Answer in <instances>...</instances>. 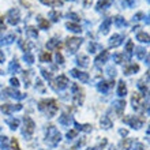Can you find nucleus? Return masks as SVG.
<instances>
[{"label":"nucleus","mask_w":150,"mask_h":150,"mask_svg":"<svg viewBox=\"0 0 150 150\" xmlns=\"http://www.w3.org/2000/svg\"><path fill=\"white\" fill-rule=\"evenodd\" d=\"M38 109L45 112L48 117H53L59 109V105L56 103V100H41L38 103Z\"/></svg>","instance_id":"f257e3e1"},{"label":"nucleus","mask_w":150,"mask_h":150,"mask_svg":"<svg viewBox=\"0 0 150 150\" xmlns=\"http://www.w3.org/2000/svg\"><path fill=\"white\" fill-rule=\"evenodd\" d=\"M60 139H62V134L56 130V127L55 126H49V127H48L47 139H45V142H47L51 147H55L56 145L60 142Z\"/></svg>","instance_id":"f03ea898"},{"label":"nucleus","mask_w":150,"mask_h":150,"mask_svg":"<svg viewBox=\"0 0 150 150\" xmlns=\"http://www.w3.org/2000/svg\"><path fill=\"white\" fill-rule=\"evenodd\" d=\"M23 123H25V126H23V130H22V134H23V137L26 139H30V137L34 132L36 124L32 120V117H29V116H25L23 117Z\"/></svg>","instance_id":"7ed1b4c3"},{"label":"nucleus","mask_w":150,"mask_h":150,"mask_svg":"<svg viewBox=\"0 0 150 150\" xmlns=\"http://www.w3.org/2000/svg\"><path fill=\"white\" fill-rule=\"evenodd\" d=\"M68 78L66 76V75H60V76H57V78L55 79V81H52L51 86L53 90L56 91H60V90H64L66 87L68 86Z\"/></svg>","instance_id":"20e7f679"},{"label":"nucleus","mask_w":150,"mask_h":150,"mask_svg":"<svg viewBox=\"0 0 150 150\" xmlns=\"http://www.w3.org/2000/svg\"><path fill=\"white\" fill-rule=\"evenodd\" d=\"M83 40L81 37H68L67 41H66V45L68 48V52L70 53H75V52L79 49V47L82 45Z\"/></svg>","instance_id":"39448f33"},{"label":"nucleus","mask_w":150,"mask_h":150,"mask_svg":"<svg viewBox=\"0 0 150 150\" xmlns=\"http://www.w3.org/2000/svg\"><path fill=\"white\" fill-rule=\"evenodd\" d=\"M72 94H74V97H72L74 105H82L83 100H85V94H83L82 89H81L78 85H75V83L72 85Z\"/></svg>","instance_id":"423d86ee"},{"label":"nucleus","mask_w":150,"mask_h":150,"mask_svg":"<svg viewBox=\"0 0 150 150\" xmlns=\"http://www.w3.org/2000/svg\"><path fill=\"white\" fill-rule=\"evenodd\" d=\"M7 19H8V23L15 26V25L19 22V19H21L19 10H18V8H12V10H10L8 14H7Z\"/></svg>","instance_id":"0eeeda50"},{"label":"nucleus","mask_w":150,"mask_h":150,"mask_svg":"<svg viewBox=\"0 0 150 150\" xmlns=\"http://www.w3.org/2000/svg\"><path fill=\"white\" fill-rule=\"evenodd\" d=\"M123 122L127 123L130 127H132V128H141L143 124V122L141 120V119H138L137 116H130V117H124L123 119Z\"/></svg>","instance_id":"6e6552de"},{"label":"nucleus","mask_w":150,"mask_h":150,"mask_svg":"<svg viewBox=\"0 0 150 150\" xmlns=\"http://www.w3.org/2000/svg\"><path fill=\"white\" fill-rule=\"evenodd\" d=\"M22 109V105L18 104V105H11V104H3L1 107H0V111L3 112L4 115H10L14 111H21Z\"/></svg>","instance_id":"1a4fd4ad"},{"label":"nucleus","mask_w":150,"mask_h":150,"mask_svg":"<svg viewBox=\"0 0 150 150\" xmlns=\"http://www.w3.org/2000/svg\"><path fill=\"white\" fill-rule=\"evenodd\" d=\"M142 100H143V96L141 93H134L132 97H131V103H132V107H134L135 111H139L141 107H142Z\"/></svg>","instance_id":"9d476101"},{"label":"nucleus","mask_w":150,"mask_h":150,"mask_svg":"<svg viewBox=\"0 0 150 150\" xmlns=\"http://www.w3.org/2000/svg\"><path fill=\"white\" fill-rule=\"evenodd\" d=\"M108 59H109V52H108V51H104V49H103V52H101V53H100V55L96 57L94 64L97 66V67H101L103 64L107 63Z\"/></svg>","instance_id":"9b49d317"},{"label":"nucleus","mask_w":150,"mask_h":150,"mask_svg":"<svg viewBox=\"0 0 150 150\" xmlns=\"http://www.w3.org/2000/svg\"><path fill=\"white\" fill-rule=\"evenodd\" d=\"M71 75L75 76V78H78L79 81L83 83L89 82V74H87V72H81V71H78L76 68H74V70H71Z\"/></svg>","instance_id":"f8f14e48"},{"label":"nucleus","mask_w":150,"mask_h":150,"mask_svg":"<svg viewBox=\"0 0 150 150\" xmlns=\"http://www.w3.org/2000/svg\"><path fill=\"white\" fill-rule=\"evenodd\" d=\"M123 38H124V37H123L122 34H113V36L111 37V40H109V45L113 48L119 47V45H122Z\"/></svg>","instance_id":"ddd939ff"},{"label":"nucleus","mask_w":150,"mask_h":150,"mask_svg":"<svg viewBox=\"0 0 150 150\" xmlns=\"http://www.w3.org/2000/svg\"><path fill=\"white\" fill-rule=\"evenodd\" d=\"M113 108L119 115H122L123 112H124V108H126V101H124V100H117V101H115Z\"/></svg>","instance_id":"4468645a"},{"label":"nucleus","mask_w":150,"mask_h":150,"mask_svg":"<svg viewBox=\"0 0 150 150\" xmlns=\"http://www.w3.org/2000/svg\"><path fill=\"white\" fill-rule=\"evenodd\" d=\"M4 91H6V93H8V96H11V97H14V98H16V100H22V98H25V97H26L25 94L19 93L16 89H6Z\"/></svg>","instance_id":"2eb2a0df"},{"label":"nucleus","mask_w":150,"mask_h":150,"mask_svg":"<svg viewBox=\"0 0 150 150\" xmlns=\"http://www.w3.org/2000/svg\"><path fill=\"white\" fill-rule=\"evenodd\" d=\"M8 71L11 72V74H15V72H19L21 71V66H19V62L16 59H14L10 63V66H8Z\"/></svg>","instance_id":"dca6fc26"},{"label":"nucleus","mask_w":150,"mask_h":150,"mask_svg":"<svg viewBox=\"0 0 150 150\" xmlns=\"http://www.w3.org/2000/svg\"><path fill=\"white\" fill-rule=\"evenodd\" d=\"M60 47H62V44L59 42V40H56V38H51L47 42V48H48V49H56V51H59Z\"/></svg>","instance_id":"f3484780"},{"label":"nucleus","mask_w":150,"mask_h":150,"mask_svg":"<svg viewBox=\"0 0 150 150\" xmlns=\"http://www.w3.org/2000/svg\"><path fill=\"white\" fill-rule=\"evenodd\" d=\"M113 81H111V82H107V81H101V82L98 83V90L100 91H103V93H107L108 91V89H109V87L112 86V85H113Z\"/></svg>","instance_id":"a211bd4d"},{"label":"nucleus","mask_w":150,"mask_h":150,"mask_svg":"<svg viewBox=\"0 0 150 150\" xmlns=\"http://www.w3.org/2000/svg\"><path fill=\"white\" fill-rule=\"evenodd\" d=\"M15 41V36L14 34H8L6 37H0V45H10Z\"/></svg>","instance_id":"6ab92c4d"},{"label":"nucleus","mask_w":150,"mask_h":150,"mask_svg":"<svg viewBox=\"0 0 150 150\" xmlns=\"http://www.w3.org/2000/svg\"><path fill=\"white\" fill-rule=\"evenodd\" d=\"M66 28H67L68 30L74 32V33H81L82 32V28H81L78 23H75V22H67V23H66Z\"/></svg>","instance_id":"aec40b11"},{"label":"nucleus","mask_w":150,"mask_h":150,"mask_svg":"<svg viewBox=\"0 0 150 150\" xmlns=\"http://www.w3.org/2000/svg\"><path fill=\"white\" fill-rule=\"evenodd\" d=\"M127 94V86L124 81H120L119 82V87H117V96L119 97H124Z\"/></svg>","instance_id":"412c9836"},{"label":"nucleus","mask_w":150,"mask_h":150,"mask_svg":"<svg viewBox=\"0 0 150 150\" xmlns=\"http://www.w3.org/2000/svg\"><path fill=\"white\" fill-rule=\"evenodd\" d=\"M112 22H113L117 28H124V26H127V22H126V19L123 18V16H115L113 19H112Z\"/></svg>","instance_id":"4be33fe9"},{"label":"nucleus","mask_w":150,"mask_h":150,"mask_svg":"<svg viewBox=\"0 0 150 150\" xmlns=\"http://www.w3.org/2000/svg\"><path fill=\"white\" fill-rule=\"evenodd\" d=\"M76 63L81 66V67H87L89 66V59H87V56L86 55H81V56H78L76 57Z\"/></svg>","instance_id":"5701e85b"},{"label":"nucleus","mask_w":150,"mask_h":150,"mask_svg":"<svg viewBox=\"0 0 150 150\" xmlns=\"http://www.w3.org/2000/svg\"><path fill=\"white\" fill-rule=\"evenodd\" d=\"M111 23H112L111 18H107V19L101 23V33H103V34H107V33L109 32V26H111Z\"/></svg>","instance_id":"b1692460"},{"label":"nucleus","mask_w":150,"mask_h":150,"mask_svg":"<svg viewBox=\"0 0 150 150\" xmlns=\"http://www.w3.org/2000/svg\"><path fill=\"white\" fill-rule=\"evenodd\" d=\"M112 4V0H100L98 4H97V11H101V10H105Z\"/></svg>","instance_id":"393cba45"},{"label":"nucleus","mask_w":150,"mask_h":150,"mask_svg":"<svg viewBox=\"0 0 150 150\" xmlns=\"http://www.w3.org/2000/svg\"><path fill=\"white\" fill-rule=\"evenodd\" d=\"M41 3L47 6H53V7H60L63 6V0H41Z\"/></svg>","instance_id":"a878e982"},{"label":"nucleus","mask_w":150,"mask_h":150,"mask_svg":"<svg viewBox=\"0 0 150 150\" xmlns=\"http://www.w3.org/2000/svg\"><path fill=\"white\" fill-rule=\"evenodd\" d=\"M74 124H75V127H76V130L85 131V132H90L91 128H93L90 124H79V123H76V122H74Z\"/></svg>","instance_id":"bb28decb"},{"label":"nucleus","mask_w":150,"mask_h":150,"mask_svg":"<svg viewBox=\"0 0 150 150\" xmlns=\"http://www.w3.org/2000/svg\"><path fill=\"white\" fill-rule=\"evenodd\" d=\"M6 123H7L8 126H10V128H11V130H16V128H18V126H19V120H18V119H7V120H6Z\"/></svg>","instance_id":"cd10ccee"},{"label":"nucleus","mask_w":150,"mask_h":150,"mask_svg":"<svg viewBox=\"0 0 150 150\" xmlns=\"http://www.w3.org/2000/svg\"><path fill=\"white\" fill-rule=\"evenodd\" d=\"M138 70H139V66H138V64H131V66H128V67L124 68V74H126V75L134 74V72H137Z\"/></svg>","instance_id":"c85d7f7f"},{"label":"nucleus","mask_w":150,"mask_h":150,"mask_svg":"<svg viewBox=\"0 0 150 150\" xmlns=\"http://www.w3.org/2000/svg\"><path fill=\"white\" fill-rule=\"evenodd\" d=\"M37 21H38L40 29H44V30H48L49 29V22L47 19H44L42 16H37Z\"/></svg>","instance_id":"c756f323"},{"label":"nucleus","mask_w":150,"mask_h":150,"mask_svg":"<svg viewBox=\"0 0 150 150\" xmlns=\"http://www.w3.org/2000/svg\"><path fill=\"white\" fill-rule=\"evenodd\" d=\"M101 127L105 128V130H108V128H111L112 127V122H111V119L108 117V116H104V117L101 119Z\"/></svg>","instance_id":"7c9ffc66"},{"label":"nucleus","mask_w":150,"mask_h":150,"mask_svg":"<svg viewBox=\"0 0 150 150\" xmlns=\"http://www.w3.org/2000/svg\"><path fill=\"white\" fill-rule=\"evenodd\" d=\"M0 149L10 150V145H8V138L7 137H0Z\"/></svg>","instance_id":"2f4dec72"},{"label":"nucleus","mask_w":150,"mask_h":150,"mask_svg":"<svg viewBox=\"0 0 150 150\" xmlns=\"http://www.w3.org/2000/svg\"><path fill=\"white\" fill-rule=\"evenodd\" d=\"M137 40L138 41H141V42H149V34L147 33H145V32H141V33H138L137 34Z\"/></svg>","instance_id":"473e14b6"},{"label":"nucleus","mask_w":150,"mask_h":150,"mask_svg":"<svg viewBox=\"0 0 150 150\" xmlns=\"http://www.w3.org/2000/svg\"><path fill=\"white\" fill-rule=\"evenodd\" d=\"M70 122H71V117H70L68 115H66V113L62 115V116L59 117V123L60 124H63V126H68Z\"/></svg>","instance_id":"72a5a7b5"},{"label":"nucleus","mask_w":150,"mask_h":150,"mask_svg":"<svg viewBox=\"0 0 150 150\" xmlns=\"http://www.w3.org/2000/svg\"><path fill=\"white\" fill-rule=\"evenodd\" d=\"M26 33H28L30 37H33V38H37V37H38V32H37V29L34 28V26H29V28L26 29Z\"/></svg>","instance_id":"f704fd0d"},{"label":"nucleus","mask_w":150,"mask_h":150,"mask_svg":"<svg viewBox=\"0 0 150 150\" xmlns=\"http://www.w3.org/2000/svg\"><path fill=\"white\" fill-rule=\"evenodd\" d=\"M134 51H135V53H137V57H138V59H143L145 55H146V51H145V48H142V47H137Z\"/></svg>","instance_id":"c9c22d12"},{"label":"nucleus","mask_w":150,"mask_h":150,"mask_svg":"<svg viewBox=\"0 0 150 150\" xmlns=\"http://www.w3.org/2000/svg\"><path fill=\"white\" fill-rule=\"evenodd\" d=\"M40 60H41L42 63H49V62H52L51 53H48V52H42L41 56H40Z\"/></svg>","instance_id":"e433bc0d"},{"label":"nucleus","mask_w":150,"mask_h":150,"mask_svg":"<svg viewBox=\"0 0 150 150\" xmlns=\"http://www.w3.org/2000/svg\"><path fill=\"white\" fill-rule=\"evenodd\" d=\"M132 52H134V42H132V41H128L126 45V53H127V56H128V59L131 57Z\"/></svg>","instance_id":"4c0bfd02"},{"label":"nucleus","mask_w":150,"mask_h":150,"mask_svg":"<svg viewBox=\"0 0 150 150\" xmlns=\"http://www.w3.org/2000/svg\"><path fill=\"white\" fill-rule=\"evenodd\" d=\"M60 16H62V14H60L59 11H51L49 12V18H51L53 22H57V21L60 19Z\"/></svg>","instance_id":"58836bf2"},{"label":"nucleus","mask_w":150,"mask_h":150,"mask_svg":"<svg viewBox=\"0 0 150 150\" xmlns=\"http://www.w3.org/2000/svg\"><path fill=\"white\" fill-rule=\"evenodd\" d=\"M23 60L26 62V63H29V64H33V63H34V56H33L32 53L26 52V53H25V56H23Z\"/></svg>","instance_id":"ea45409f"},{"label":"nucleus","mask_w":150,"mask_h":150,"mask_svg":"<svg viewBox=\"0 0 150 150\" xmlns=\"http://www.w3.org/2000/svg\"><path fill=\"white\" fill-rule=\"evenodd\" d=\"M30 76H32V71H25L23 72V79H25V85H26V87L30 85Z\"/></svg>","instance_id":"a19ab883"},{"label":"nucleus","mask_w":150,"mask_h":150,"mask_svg":"<svg viewBox=\"0 0 150 150\" xmlns=\"http://www.w3.org/2000/svg\"><path fill=\"white\" fill-rule=\"evenodd\" d=\"M96 49H103V48L100 47L98 44H96V42H90V45H89V52H90V53H94V52H97Z\"/></svg>","instance_id":"79ce46f5"},{"label":"nucleus","mask_w":150,"mask_h":150,"mask_svg":"<svg viewBox=\"0 0 150 150\" xmlns=\"http://www.w3.org/2000/svg\"><path fill=\"white\" fill-rule=\"evenodd\" d=\"M131 143H132V141H131L130 138H126V139H124V141L122 142L123 149H124V150H128V149H130V146H131Z\"/></svg>","instance_id":"37998d69"},{"label":"nucleus","mask_w":150,"mask_h":150,"mask_svg":"<svg viewBox=\"0 0 150 150\" xmlns=\"http://www.w3.org/2000/svg\"><path fill=\"white\" fill-rule=\"evenodd\" d=\"M11 147H12V150H21L19 149V143H18V139L16 138L11 139Z\"/></svg>","instance_id":"c03bdc74"},{"label":"nucleus","mask_w":150,"mask_h":150,"mask_svg":"<svg viewBox=\"0 0 150 150\" xmlns=\"http://www.w3.org/2000/svg\"><path fill=\"white\" fill-rule=\"evenodd\" d=\"M76 135H78V131H76V130H71V131H68V132H67V138L68 139H74Z\"/></svg>","instance_id":"a18cd8bd"},{"label":"nucleus","mask_w":150,"mask_h":150,"mask_svg":"<svg viewBox=\"0 0 150 150\" xmlns=\"http://www.w3.org/2000/svg\"><path fill=\"white\" fill-rule=\"evenodd\" d=\"M113 60L117 64L123 63V55H120V53H116V55H113Z\"/></svg>","instance_id":"49530a36"},{"label":"nucleus","mask_w":150,"mask_h":150,"mask_svg":"<svg viewBox=\"0 0 150 150\" xmlns=\"http://www.w3.org/2000/svg\"><path fill=\"white\" fill-rule=\"evenodd\" d=\"M41 72H42V76H44V78H45V79H49V81H51L52 76H53V75H52V72L47 71V70H41Z\"/></svg>","instance_id":"de8ad7c7"},{"label":"nucleus","mask_w":150,"mask_h":150,"mask_svg":"<svg viewBox=\"0 0 150 150\" xmlns=\"http://www.w3.org/2000/svg\"><path fill=\"white\" fill-rule=\"evenodd\" d=\"M138 87L143 91V94H147V91H149V89H147V86H145V85H143L142 82H139V83H138Z\"/></svg>","instance_id":"09e8293b"},{"label":"nucleus","mask_w":150,"mask_h":150,"mask_svg":"<svg viewBox=\"0 0 150 150\" xmlns=\"http://www.w3.org/2000/svg\"><path fill=\"white\" fill-rule=\"evenodd\" d=\"M135 0H123V6L124 7H132Z\"/></svg>","instance_id":"8fccbe9b"},{"label":"nucleus","mask_w":150,"mask_h":150,"mask_svg":"<svg viewBox=\"0 0 150 150\" xmlns=\"http://www.w3.org/2000/svg\"><path fill=\"white\" fill-rule=\"evenodd\" d=\"M19 44H21V47L23 48V51H25V52H26V51H29V49H30V44H28V42H23L22 40H21V41H19Z\"/></svg>","instance_id":"3c124183"},{"label":"nucleus","mask_w":150,"mask_h":150,"mask_svg":"<svg viewBox=\"0 0 150 150\" xmlns=\"http://www.w3.org/2000/svg\"><path fill=\"white\" fill-rule=\"evenodd\" d=\"M56 60H57V63H59V64H63L64 63L63 56H62V53H60L59 51H57V53H56Z\"/></svg>","instance_id":"603ef678"},{"label":"nucleus","mask_w":150,"mask_h":150,"mask_svg":"<svg viewBox=\"0 0 150 150\" xmlns=\"http://www.w3.org/2000/svg\"><path fill=\"white\" fill-rule=\"evenodd\" d=\"M67 16H68V18H71L72 21H76V22H78V21H79V16L76 15V14H74V12H68V14H67Z\"/></svg>","instance_id":"864d4df0"},{"label":"nucleus","mask_w":150,"mask_h":150,"mask_svg":"<svg viewBox=\"0 0 150 150\" xmlns=\"http://www.w3.org/2000/svg\"><path fill=\"white\" fill-rule=\"evenodd\" d=\"M10 83H11L12 86H15V87H18L19 86V81L16 78H11V81H10Z\"/></svg>","instance_id":"5fc2aeb1"},{"label":"nucleus","mask_w":150,"mask_h":150,"mask_svg":"<svg viewBox=\"0 0 150 150\" xmlns=\"http://www.w3.org/2000/svg\"><path fill=\"white\" fill-rule=\"evenodd\" d=\"M134 150H145V146H143L142 143H135V147H134Z\"/></svg>","instance_id":"6e6d98bb"},{"label":"nucleus","mask_w":150,"mask_h":150,"mask_svg":"<svg viewBox=\"0 0 150 150\" xmlns=\"http://www.w3.org/2000/svg\"><path fill=\"white\" fill-rule=\"evenodd\" d=\"M93 1H94V0H83V6H85V7H90L91 4H93Z\"/></svg>","instance_id":"4d7b16f0"},{"label":"nucleus","mask_w":150,"mask_h":150,"mask_svg":"<svg viewBox=\"0 0 150 150\" xmlns=\"http://www.w3.org/2000/svg\"><path fill=\"white\" fill-rule=\"evenodd\" d=\"M108 74L111 75V76H115V75H116V70H115L113 67H109L108 68Z\"/></svg>","instance_id":"13d9d810"},{"label":"nucleus","mask_w":150,"mask_h":150,"mask_svg":"<svg viewBox=\"0 0 150 150\" xmlns=\"http://www.w3.org/2000/svg\"><path fill=\"white\" fill-rule=\"evenodd\" d=\"M4 29H6V25L3 22V16H0V32H3Z\"/></svg>","instance_id":"bf43d9fd"},{"label":"nucleus","mask_w":150,"mask_h":150,"mask_svg":"<svg viewBox=\"0 0 150 150\" xmlns=\"http://www.w3.org/2000/svg\"><path fill=\"white\" fill-rule=\"evenodd\" d=\"M4 60H6V56H4V53L1 51H0V63H3Z\"/></svg>","instance_id":"052dcab7"},{"label":"nucleus","mask_w":150,"mask_h":150,"mask_svg":"<svg viewBox=\"0 0 150 150\" xmlns=\"http://www.w3.org/2000/svg\"><path fill=\"white\" fill-rule=\"evenodd\" d=\"M120 134H122L123 137H126V135L128 134V132H127V130H120Z\"/></svg>","instance_id":"680f3d73"},{"label":"nucleus","mask_w":150,"mask_h":150,"mask_svg":"<svg viewBox=\"0 0 150 150\" xmlns=\"http://www.w3.org/2000/svg\"><path fill=\"white\" fill-rule=\"evenodd\" d=\"M71 1H75V0H71Z\"/></svg>","instance_id":"e2e57ef3"},{"label":"nucleus","mask_w":150,"mask_h":150,"mask_svg":"<svg viewBox=\"0 0 150 150\" xmlns=\"http://www.w3.org/2000/svg\"><path fill=\"white\" fill-rule=\"evenodd\" d=\"M71 150H74V149H71Z\"/></svg>","instance_id":"0e129e2a"},{"label":"nucleus","mask_w":150,"mask_h":150,"mask_svg":"<svg viewBox=\"0 0 150 150\" xmlns=\"http://www.w3.org/2000/svg\"><path fill=\"white\" fill-rule=\"evenodd\" d=\"M89 150H91V149H89Z\"/></svg>","instance_id":"69168bd1"}]
</instances>
